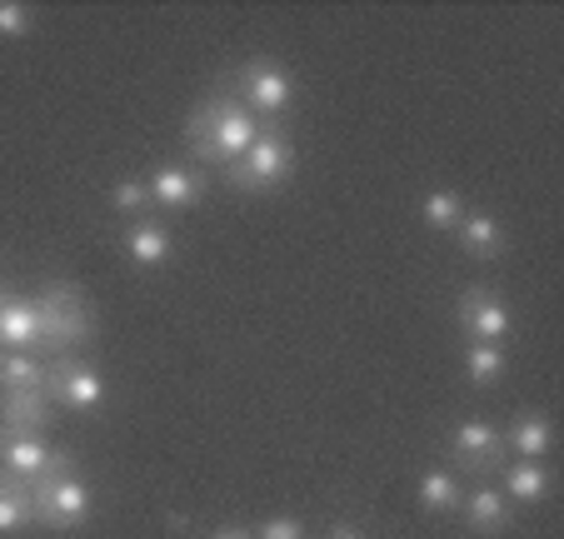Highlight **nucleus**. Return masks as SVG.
<instances>
[{"label":"nucleus","instance_id":"1","mask_svg":"<svg viewBox=\"0 0 564 539\" xmlns=\"http://www.w3.org/2000/svg\"><path fill=\"white\" fill-rule=\"evenodd\" d=\"M260 130H265V120L235 96L230 85H220V90H210V96L195 106L191 126H185V140H191V155L200 160V165L225 170L256 145Z\"/></svg>","mask_w":564,"mask_h":539},{"label":"nucleus","instance_id":"2","mask_svg":"<svg viewBox=\"0 0 564 539\" xmlns=\"http://www.w3.org/2000/svg\"><path fill=\"white\" fill-rule=\"evenodd\" d=\"M35 320H41V349L51 359L75 355V345H86L96 335V305L70 280H45L35 295Z\"/></svg>","mask_w":564,"mask_h":539},{"label":"nucleus","instance_id":"3","mask_svg":"<svg viewBox=\"0 0 564 539\" xmlns=\"http://www.w3.org/2000/svg\"><path fill=\"white\" fill-rule=\"evenodd\" d=\"M31 505H35V525L45 529H80L96 509V489L75 475V460L65 450H55L51 470L41 479H31Z\"/></svg>","mask_w":564,"mask_h":539},{"label":"nucleus","instance_id":"4","mask_svg":"<svg viewBox=\"0 0 564 539\" xmlns=\"http://www.w3.org/2000/svg\"><path fill=\"white\" fill-rule=\"evenodd\" d=\"M290 175H295V140H290L280 126H265L246 155L220 170V180H230L235 191H256V195L290 185Z\"/></svg>","mask_w":564,"mask_h":539},{"label":"nucleus","instance_id":"5","mask_svg":"<svg viewBox=\"0 0 564 539\" xmlns=\"http://www.w3.org/2000/svg\"><path fill=\"white\" fill-rule=\"evenodd\" d=\"M230 90L246 100V106L256 110L265 126H275V120L295 106V75H290L285 65L265 61V55H256V61L240 65V71H235V80H230Z\"/></svg>","mask_w":564,"mask_h":539},{"label":"nucleus","instance_id":"6","mask_svg":"<svg viewBox=\"0 0 564 539\" xmlns=\"http://www.w3.org/2000/svg\"><path fill=\"white\" fill-rule=\"evenodd\" d=\"M45 395H51L61 410L96 414L100 400H106V380H100V370L90 359L61 355V359H51V370H45Z\"/></svg>","mask_w":564,"mask_h":539},{"label":"nucleus","instance_id":"7","mask_svg":"<svg viewBox=\"0 0 564 539\" xmlns=\"http://www.w3.org/2000/svg\"><path fill=\"white\" fill-rule=\"evenodd\" d=\"M449 455H455V465L469 470V475H490V470H505V434L495 430L490 420L469 414V420H459L455 434H449Z\"/></svg>","mask_w":564,"mask_h":539},{"label":"nucleus","instance_id":"8","mask_svg":"<svg viewBox=\"0 0 564 539\" xmlns=\"http://www.w3.org/2000/svg\"><path fill=\"white\" fill-rule=\"evenodd\" d=\"M61 405L45 395V385H25V390H0V434H51Z\"/></svg>","mask_w":564,"mask_h":539},{"label":"nucleus","instance_id":"9","mask_svg":"<svg viewBox=\"0 0 564 539\" xmlns=\"http://www.w3.org/2000/svg\"><path fill=\"white\" fill-rule=\"evenodd\" d=\"M459 325H465L469 345H500L510 335V310H505L500 290L490 285H469L459 295Z\"/></svg>","mask_w":564,"mask_h":539},{"label":"nucleus","instance_id":"10","mask_svg":"<svg viewBox=\"0 0 564 539\" xmlns=\"http://www.w3.org/2000/svg\"><path fill=\"white\" fill-rule=\"evenodd\" d=\"M0 349H31L41 355V320H35V300L15 295L0 280Z\"/></svg>","mask_w":564,"mask_h":539},{"label":"nucleus","instance_id":"11","mask_svg":"<svg viewBox=\"0 0 564 539\" xmlns=\"http://www.w3.org/2000/svg\"><path fill=\"white\" fill-rule=\"evenodd\" d=\"M145 185H150V205H155V211H185V205L200 201L205 170L200 165H160Z\"/></svg>","mask_w":564,"mask_h":539},{"label":"nucleus","instance_id":"12","mask_svg":"<svg viewBox=\"0 0 564 539\" xmlns=\"http://www.w3.org/2000/svg\"><path fill=\"white\" fill-rule=\"evenodd\" d=\"M51 460H55V450L41 434H0V475L31 485V479H41L51 470Z\"/></svg>","mask_w":564,"mask_h":539},{"label":"nucleus","instance_id":"13","mask_svg":"<svg viewBox=\"0 0 564 539\" xmlns=\"http://www.w3.org/2000/svg\"><path fill=\"white\" fill-rule=\"evenodd\" d=\"M120 250H126V260L135 265V270H160V265H171V255H175V235H171V225H160L145 215V220H130Z\"/></svg>","mask_w":564,"mask_h":539},{"label":"nucleus","instance_id":"14","mask_svg":"<svg viewBox=\"0 0 564 539\" xmlns=\"http://www.w3.org/2000/svg\"><path fill=\"white\" fill-rule=\"evenodd\" d=\"M554 450V430H550V414L544 410H520L505 430V455H520V460H534L540 465L544 455Z\"/></svg>","mask_w":564,"mask_h":539},{"label":"nucleus","instance_id":"15","mask_svg":"<svg viewBox=\"0 0 564 539\" xmlns=\"http://www.w3.org/2000/svg\"><path fill=\"white\" fill-rule=\"evenodd\" d=\"M459 515H465V525L475 529V535L495 539V535L510 529V499H505L500 489H490V485H475L465 499H459Z\"/></svg>","mask_w":564,"mask_h":539},{"label":"nucleus","instance_id":"16","mask_svg":"<svg viewBox=\"0 0 564 539\" xmlns=\"http://www.w3.org/2000/svg\"><path fill=\"white\" fill-rule=\"evenodd\" d=\"M455 235H459V245H465V255H475V260H495V255L505 250V230L490 211H465Z\"/></svg>","mask_w":564,"mask_h":539},{"label":"nucleus","instance_id":"17","mask_svg":"<svg viewBox=\"0 0 564 539\" xmlns=\"http://www.w3.org/2000/svg\"><path fill=\"white\" fill-rule=\"evenodd\" d=\"M35 525V505H31V485L0 475V539H15Z\"/></svg>","mask_w":564,"mask_h":539},{"label":"nucleus","instance_id":"18","mask_svg":"<svg viewBox=\"0 0 564 539\" xmlns=\"http://www.w3.org/2000/svg\"><path fill=\"white\" fill-rule=\"evenodd\" d=\"M510 505H540L544 495H550V475H544V465H534V460H514V465H505V489H500Z\"/></svg>","mask_w":564,"mask_h":539},{"label":"nucleus","instance_id":"19","mask_svg":"<svg viewBox=\"0 0 564 539\" xmlns=\"http://www.w3.org/2000/svg\"><path fill=\"white\" fill-rule=\"evenodd\" d=\"M465 489H459V475L455 470H425L420 475V509L425 515H455Z\"/></svg>","mask_w":564,"mask_h":539},{"label":"nucleus","instance_id":"20","mask_svg":"<svg viewBox=\"0 0 564 539\" xmlns=\"http://www.w3.org/2000/svg\"><path fill=\"white\" fill-rule=\"evenodd\" d=\"M51 359L31 355V349H0V390H25V385H45Z\"/></svg>","mask_w":564,"mask_h":539},{"label":"nucleus","instance_id":"21","mask_svg":"<svg viewBox=\"0 0 564 539\" xmlns=\"http://www.w3.org/2000/svg\"><path fill=\"white\" fill-rule=\"evenodd\" d=\"M465 375H469V385H479V390L500 385L505 380V349L500 345H469L465 349Z\"/></svg>","mask_w":564,"mask_h":539},{"label":"nucleus","instance_id":"22","mask_svg":"<svg viewBox=\"0 0 564 539\" xmlns=\"http://www.w3.org/2000/svg\"><path fill=\"white\" fill-rule=\"evenodd\" d=\"M110 211L126 215V220H145L155 205H150V185L135 175H120L116 185H110Z\"/></svg>","mask_w":564,"mask_h":539},{"label":"nucleus","instance_id":"23","mask_svg":"<svg viewBox=\"0 0 564 539\" xmlns=\"http://www.w3.org/2000/svg\"><path fill=\"white\" fill-rule=\"evenodd\" d=\"M420 220H425L435 235H445L465 220V201H459L455 191H435V195H425V205H420Z\"/></svg>","mask_w":564,"mask_h":539},{"label":"nucleus","instance_id":"24","mask_svg":"<svg viewBox=\"0 0 564 539\" xmlns=\"http://www.w3.org/2000/svg\"><path fill=\"white\" fill-rule=\"evenodd\" d=\"M31 25H35L31 6H21V0H0V41H21V35H31Z\"/></svg>","mask_w":564,"mask_h":539},{"label":"nucleus","instance_id":"25","mask_svg":"<svg viewBox=\"0 0 564 539\" xmlns=\"http://www.w3.org/2000/svg\"><path fill=\"white\" fill-rule=\"evenodd\" d=\"M256 539H305V525H300V519L275 515V519H265V525L256 529Z\"/></svg>","mask_w":564,"mask_h":539},{"label":"nucleus","instance_id":"26","mask_svg":"<svg viewBox=\"0 0 564 539\" xmlns=\"http://www.w3.org/2000/svg\"><path fill=\"white\" fill-rule=\"evenodd\" d=\"M325 539H370V535H365L360 525H335V529H330V535H325Z\"/></svg>","mask_w":564,"mask_h":539},{"label":"nucleus","instance_id":"27","mask_svg":"<svg viewBox=\"0 0 564 539\" xmlns=\"http://www.w3.org/2000/svg\"><path fill=\"white\" fill-rule=\"evenodd\" d=\"M215 539H256V535H246V529H220Z\"/></svg>","mask_w":564,"mask_h":539}]
</instances>
